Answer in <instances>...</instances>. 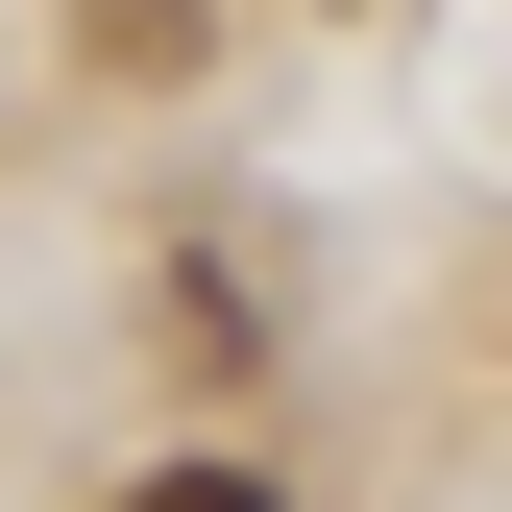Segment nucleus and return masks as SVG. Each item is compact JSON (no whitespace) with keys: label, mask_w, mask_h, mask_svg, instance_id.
I'll list each match as a JSON object with an SVG mask.
<instances>
[{"label":"nucleus","mask_w":512,"mask_h":512,"mask_svg":"<svg viewBox=\"0 0 512 512\" xmlns=\"http://www.w3.org/2000/svg\"><path fill=\"white\" fill-rule=\"evenodd\" d=\"M147 512H269V488H244V464H171V488H147Z\"/></svg>","instance_id":"1"}]
</instances>
